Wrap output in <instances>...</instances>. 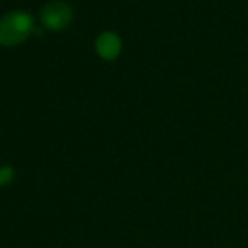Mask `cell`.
I'll return each instance as SVG.
<instances>
[{
	"label": "cell",
	"mask_w": 248,
	"mask_h": 248,
	"mask_svg": "<svg viewBox=\"0 0 248 248\" xmlns=\"http://www.w3.org/2000/svg\"><path fill=\"white\" fill-rule=\"evenodd\" d=\"M12 179H14V169H11V167H2V169H0V187L11 184Z\"/></svg>",
	"instance_id": "obj_4"
},
{
	"label": "cell",
	"mask_w": 248,
	"mask_h": 248,
	"mask_svg": "<svg viewBox=\"0 0 248 248\" xmlns=\"http://www.w3.org/2000/svg\"><path fill=\"white\" fill-rule=\"evenodd\" d=\"M97 53L102 60H116L121 53V39L114 32H102L95 41Z\"/></svg>",
	"instance_id": "obj_3"
},
{
	"label": "cell",
	"mask_w": 248,
	"mask_h": 248,
	"mask_svg": "<svg viewBox=\"0 0 248 248\" xmlns=\"http://www.w3.org/2000/svg\"><path fill=\"white\" fill-rule=\"evenodd\" d=\"M72 17L73 14L70 5H66L65 2H60V0L46 4L41 11V22L53 31H62L66 26H70Z\"/></svg>",
	"instance_id": "obj_2"
},
{
	"label": "cell",
	"mask_w": 248,
	"mask_h": 248,
	"mask_svg": "<svg viewBox=\"0 0 248 248\" xmlns=\"http://www.w3.org/2000/svg\"><path fill=\"white\" fill-rule=\"evenodd\" d=\"M34 29L31 14L22 11L7 12L0 19V45L2 46H17L24 43Z\"/></svg>",
	"instance_id": "obj_1"
}]
</instances>
